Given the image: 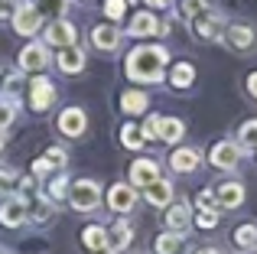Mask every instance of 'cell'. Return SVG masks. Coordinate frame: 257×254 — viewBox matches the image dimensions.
<instances>
[{"label": "cell", "mask_w": 257, "mask_h": 254, "mask_svg": "<svg viewBox=\"0 0 257 254\" xmlns=\"http://www.w3.org/2000/svg\"><path fill=\"white\" fill-rule=\"evenodd\" d=\"M163 65H166V49L163 46H137V49L127 56V75H131L134 82L153 85V82H160V75H163Z\"/></svg>", "instance_id": "1"}, {"label": "cell", "mask_w": 257, "mask_h": 254, "mask_svg": "<svg viewBox=\"0 0 257 254\" xmlns=\"http://www.w3.org/2000/svg\"><path fill=\"white\" fill-rule=\"evenodd\" d=\"M69 202L75 212H94L101 202V186L94 179H78L75 186L69 189Z\"/></svg>", "instance_id": "2"}, {"label": "cell", "mask_w": 257, "mask_h": 254, "mask_svg": "<svg viewBox=\"0 0 257 254\" xmlns=\"http://www.w3.org/2000/svg\"><path fill=\"white\" fill-rule=\"evenodd\" d=\"M39 26H43V17L36 13V7H33V4H23V7H17V10H13V30H17V33L33 36Z\"/></svg>", "instance_id": "3"}, {"label": "cell", "mask_w": 257, "mask_h": 254, "mask_svg": "<svg viewBox=\"0 0 257 254\" xmlns=\"http://www.w3.org/2000/svg\"><path fill=\"white\" fill-rule=\"evenodd\" d=\"M49 65V52H46V43H30L23 52H20V69L23 72H39Z\"/></svg>", "instance_id": "4"}, {"label": "cell", "mask_w": 257, "mask_h": 254, "mask_svg": "<svg viewBox=\"0 0 257 254\" xmlns=\"http://www.w3.org/2000/svg\"><path fill=\"white\" fill-rule=\"evenodd\" d=\"M241 160V150L238 144H228V140H221V144H215L212 150V166H218V170H234Z\"/></svg>", "instance_id": "5"}, {"label": "cell", "mask_w": 257, "mask_h": 254, "mask_svg": "<svg viewBox=\"0 0 257 254\" xmlns=\"http://www.w3.org/2000/svg\"><path fill=\"white\" fill-rule=\"evenodd\" d=\"M215 202H218V209H238L244 202V186L241 183H221L215 189Z\"/></svg>", "instance_id": "6"}, {"label": "cell", "mask_w": 257, "mask_h": 254, "mask_svg": "<svg viewBox=\"0 0 257 254\" xmlns=\"http://www.w3.org/2000/svg\"><path fill=\"white\" fill-rule=\"evenodd\" d=\"M0 222H4L7 228H20V225L26 222V199H7V202L0 205Z\"/></svg>", "instance_id": "7"}, {"label": "cell", "mask_w": 257, "mask_h": 254, "mask_svg": "<svg viewBox=\"0 0 257 254\" xmlns=\"http://www.w3.org/2000/svg\"><path fill=\"white\" fill-rule=\"evenodd\" d=\"M59 131L65 137H82L85 134V111L82 108H69L59 114Z\"/></svg>", "instance_id": "8"}, {"label": "cell", "mask_w": 257, "mask_h": 254, "mask_svg": "<svg viewBox=\"0 0 257 254\" xmlns=\"http://www.w3.org/2000/svg\"><path fill=\"white\" fill-rule=\"evenodd\" d=\"M127 33H131V36H153V33H166V26L160 23L153 13H137V17L131 20V26H127Z\"/></svg>", "instance_id": "9"}, {"label": "cell", "mask_w": 257, "mask_h": 254, "mask_svg": "<svg viewBox=\"0 0 257 254\" xmlns=\"http://www.w3.org/2000/svg\"><path fill=\"white\" fill-rule=\"evenodd\" d=\"M192 23H195V36L199 39H218L221 36V20L215 17V13H195L192 17Z\"/></svg>", "instance_id": "10"}, {"label": "cell", "mask_w": 257, "mask_h": 254, "mask_svg": "<svg viewBox=\"0 0 257 254\" xmlns=\"http://www.w3.org/2000/svg\"><path fill=\"white\" fill-rule=\"evenodd\" d=\"M75 36H78L75 26L65 23V20H56V23L46 30V43H49V46H72V43H75Z\"/></svg>", "instance_id": "11"}, {"label": "cell", "mask_w": 257, "mask_h": 254, "mask_svg": "<svg viewBox=\"0 0 257 254\" xmlns=\"http://www.w3.org/2000/svg\"><path fill=\"white\" fill-rule=\"evenodd\" d=\"M91 43L98 46V49L111 52V49H117V43H120V30H117V26H111V23H101V26H94V30H91Z\"/></svg>", "instance_id": "12"}, {"label": "cell", "mask_w": 257, "mask_h": 254, "mask_svg": "<svg viewBox=\"0 0 257 254\" xmlns=\"http://www.w3.org/2000/svg\"><path fill=\"white\" fill-rule=\"evenodd\" d=\"M153 179H160V166L153 163V160H137V163L131 166V183L134 186H150Z\"/></svg>", "instance_id": "13"}, {"label": "cell", "mask_w": 257, "mask_h": 254, "mask_svg": "<svg viewBox=\"0 0 257 254\" xmlns=\"http://www.w3.org/2000/svg\"><path fill=\"white\" fill-rule=\"evenodd\" d=\"M147 202L157 205V209L170 205V202H173V186L166 183V179H153V183L147 186Z\"/></svg>", "instance_id": "14"}, {"label": "cell", "mask_w": 257, "mask_h": 254, "mask_svg": "<svg viewBox=\"0 0 257 254\" xmlns=\"http://www.w3.org/2000/svg\"><path fill=\"white\" fill-rule=\"evenodd\" d=\"M107 202H111L114 212H131L134 202H137V192H134V186H114Z\"/></svg>", "instance_id": "15"}, {"label": "cell", "mask_w": 257, "mask_h": 254, "mask_svg": "<svg viewBox=\"0 0 257 254\" xmlns=\"http://www.w3.org/2000/svg\"><path fill=\"white\" fill-rule=\"evenodd\" d=\"M52 101H56V88H52L46 78H36V82H33V108L46 111Z\"/></svg>", "instance_id": "16"}, {"label": "cell", "mask_w": 257, "mask_h": 254, "mask_svg": "<svg viewBox=\"0 0 257 254\" xmlns=\"http://www.w3.org/2000/svg\"><path fill=\"white\" fill-rule=\"evenodd\" d=\"M59 69L62 72H82L85 69V52L75 49V46H62V52H59Z\"/></svg>", "instance_id": "17"}, {"label": "cell", "mask_w": 257, "mask_h": 254, "mask_svg": "<svg viewBox=\"0 0 257 254\" xmlns=\"http://www.w3.org/2000/svg\"><path fill=\"white\" fill-rule=\"evenodd\" d=\"M131 241H134V228H131V225H124V222H117V225L111 228V235H107V248H111L114 254L124 251Z\"/></svg>", "instance_id": "18"}, {"label": "cell", "mask_w": 257, "mask_h": 254, "mask_svg": "<svg viewBox=\"0 0 257 254\" xmlns=\"http://www.w3.org/2000/svg\"><path fill=\"white\" fill-rule=\"evenodd\" d=\"M170 166H173L176 173H189V170L199 166V153H195L192 147H182V150H176L173 157H170Z\"/></svg>", "instance_id": "19"}, {"label": "cell", "mask_w": 257, "mask_h": 254, "mask_svg": "<svg viewBox=\"0 0 257 254\" xmlns=\"http://www.w3.org/2000/svg\"><path fill=\"white\" fill-rule=\"evenodd\" d=\"M166 225L173 231H186L189 228V205L186 202H176L170 212H166Z\"/></svg>", "instance_id": "20"}, {"label": "cell", "mask_w": 257, "mask_h": 254, "mask_svg": "<svg viewBox=\"0 0 257 254\" xmlns=\"http://www.w3.org/2000/svg\"><path fill=\"white\" fill-rule=\"evenodd\" d=\"M228 43H231L234 49H247V46H254V30L244 26V23L231 26V30H228Z\"/></svg>", "instance_id": "21"}, {"label": "cell", "mask_w": 257, "mask_h": 254, "mask_svg": "<svg viewBox=\"0 0 257 254\" xmlns=\"http://www.w3.org/2000/svg\"><path fill=\"white\" fill-rule=\"evenodd\" d=\"M160 140H166V144H176V140L182 137V121H176V117H160V131H157Z\"/></svg>", "instance_id": "22"}, {"label": "cell", "mask_w": 257, "mask_h": 254, "mask_svg": "<svg viewBox=\"0 0 257 254\" xmlns=\"http://www.w3.org/2000/svg\"><path fill=\"white\" fill-rule=\"evenodd\" d=\"M147 95L144 91H124V98H120V108L127 111V114H140V111H147Z\"/></svg>", "instance_id": "23"}, {"label": "cell", "mask_w": 257, "mask_h": 254, "mask_svg": "<svg viewBox=\"0 0 257 254\" xmlns=\"http://www.w3.org/2000/svg\"><path fill=\"white\" fill-rule=\"evenodd\" d=\"M157 254H182V235H179V231L160 235L157 238Z\"/></svg>", "instance_id": "24"}, {"label": "cell", "mask_w": 257, "mask_h": 254, "mask_svg": "<svg viewBox=\"0 0 257 254\" xmlns=\"http://www.w3.org/2000/svg\"><path fill=\"white\" fill-rule=\"evenodd\" d=\"M192 78H195V69L189 62H179V65H173V75H170V82L176 85V88H189L192 85Z\"/></svg>", "instance_id": "25"}, {"label": "cell", "mask_w": 257, "mask_h": 254, "mask_svg": "<svg viewBox=\"0 0 257 254\" xmlns=\"http://www.w3.org/2000/svg\"><path fill=\"white\" fill-rule=\"evenodd\" d=\"M82 238H85V244H88L91 251H101V248H107V231L101 228V225H88Z\"/></svg>", "instance_id": "26"}, {"label": "cell", "mask_w": 257, "mask_h": 254, "mask_svg": "<svg viewBox=\"0 0 257 254\" xmlns=\"http://www.w3.org/2000/svg\"><path fill=\"white\" fill-rule=\"evenodd\" d=\"M36 13L39 17H59V13H65V7H69V0H36Z\"/></svg>", "instance_id": "27"}, {"label": "cell", "mask_w": 257, "mask_h": 254, "mask_svg": "<svg viewBox=\"0 0 257 254\" xmlns=\"http://www.w3.org/2000/svg\"><path fill=\"white\" fill-rule=\"evenodd\" d=\"M234 241H238V248H251V244H257V225H241V228L234 231Z\"/></svg>", "instance_id": "28"}, {"label": "cell", "mask_w": 257, "mask_h": 254, "mask_svg": "<svg viewBox=\"0 0 257 254\" xmlns=\"http://www.w3.org/2000/svg\"><path fill=\"white\" fill-rule=\"evenodd\" d=\"M120 140H124V147L137 150V147L144 144V134H140V127H134V124H124V131H120Z\"/></svg>", "instance_id": "29"}, {"label": "cell", "mask_w": 257, "mask_h": 254, "mask_svg": "<svg viewBox=\"0 0 257 254\" xmlns=\"http://www.w3.org/2000/svg\"><path fill=\"white\" fill-rule=\"evenodd\" d=\"M241 144H244L247 150H257V121H247L241 127Z\"/></svg>", "instance_id": "30"}, {"label": "cell", "mask_w": 257, "mask_h": 254, "mask_svg": "<svg viewBox=\"0 0 257 254\" xmlns=\"http://www.w3.org/2000/svg\"><path fill=\"white\" fill-rule=\"evenodd\" d=\"M43 163L49 166V170H59V166H65V150H59V147H52V150H46Z\"/></svg>", "instance_id": "31"}, {"label": "cell", "mask_w": 257, "mask_h": 254, "mask_svg": "<svg viewBox=\"0 0 257 254\" xmlns=\"http://www.w3.org/2000/svg\"><path fill=\"white\" fill-rule=\"evenodd\" d=\"M218 225V209H202L199 212V228H215Z\"/></svg>", "instance_id": "32"}, {"label": "cell", "mask_w": 257, "mask_h": 254, "mask_svg": "<svg viewBox=\"0 0 257 254\" xmlns=\"http://www.w3.org/2000/svg\"><path fill=\"white\" fill-rule=\"evenodd\" d=\"M13 117H17V108H13L10 101H0V131L13 124Z\"/></svg>", "instance_id": "33"}, {"label": "cell", "mask_w": 257, "mask_h": 254, "mask_svg": "<svg viewBox=\"0 0 257 254\" xmlns=\"http://www.w3.org/2000/svg\"><path fill=\"white\" fill-rule=\"evenodd\" d=\"M124 7H127V0H107V4H104V13L111 20H120V17H124Z\"/></svg>", "instance_id": "34"}, {"label": "cell", "mask_w": 257, "mask_h": 254, "mask_svg": "<svg viewBox=\"0 0 257 254\" xmlns=\"http://www.w3.org/2000/svg\"><path fill=\"white\" fill-rule=\"evenodd\" d=\"M195 205H199V209H218V202H215V192H212V189H202L199 199H195ZM218 212H221V209H218Z\"/></svg>", "instance_id": "35"}, {"label": "cell", "mask_w": 257, "mask_h": 254, "mask_svg": "<svg viewBox=\"0 0 257 254\" xmlns=\"http://www.w3.org/2000/svg\"><path fill=\"white\" fill-rule=\"evenodd\" d=\"M205 10V0H182V17H195Z\"/></svg>", "instance_id": "36"}, {"label": "cell", "mask_w": 257, "mask_h": 254, "mask_svg": "<svg viewBox=\"0 0 257 254\" xmlns=\"http://www.w3.org/2000/svg\"><path fill=\"white\" fill-rule=\"evenodd\" d=\"M157 131H160V117L150 114V117L144 121V127H140V134H144V137H157Z\"/></svg>", "instance_id": "37"}, {"label": "cell", "mask_w": 257, "mask_h": 254, "mask_svg": "<svg viewBox=\"0 0 257 254\" xmlns=\"http://www.w3.org/2000/svg\"><path fill=\"white\" fill-rule=\"evenodd\" d=\"M65 183H69L65 176L52 179V186H49V196H52V199H62V196H65Z\"/></svg>", "instance_id": "38"}, {"label": "cell", "mask_w": 257, "mask_h": 254, "mask_svg": "<svg viewBox=\"0 0 257 254\" xmlns=\"http://www.w3.org/2000/svg\"><path fill=\"white\" fill-rule=\"evenodd\" d=\"M20 179H17V173H10V170H0V189H13Z\"/></svg>", "instance_id": "39"}, {"label": "cell", "mask_w": 257, "mask_h": 254, "mask_svg": "<svg viewBox=\"0 0 257 254\" xmlns=\"http://www.w3.org/2000/svg\"><path fill=\"white\" fill-rule=\"evenodd\" d=\"M33 218H36V222H46V218H52V205L43 202V205L36 209V215H33Z\"/></svg>", "instance_id": "40"}, {"label": "cell", "mask_w": 257, "mask_h": 254, "mask_svg": "<svg viewBox=\"0 0 257 254\" xmlns=\"http://www.w3.org/2000/svg\"><path fill=\"white\" fill-rule=\"evenodd\" d=\"M4 88L10 91V95H17L20 91V75H7V82H4Z\"/></svg>", "instance_id": "41"}, {"label": "cell", "mask_w": 257, "mask_h": 254, "mask_svg": "<svg viewBox=\"0 0 257 254\" xmlns=\"http://www.w3.org/2000/svg\"><path fill=\"white\" fill-rule=\"evenodd\" d=\"M17 7H13V0H0V17H7V13H13Z\"/></svg>", "instance_id": "42"}, {"label": "cell", "mask_w": 257, "mask_h": 254, "mask_svg": "<svg viewBox=\"0 0 257 254\" xmlns=\"http://www.w3.org/2000/svg\"><path fill=\"white\" fill-rule=\"evenodd\" d=\"M247 91L257 98V72H254V75H247Z\"/></svg>", "instance_id": "43"}, {"label": "cell", "mask_w": 257, "mask_h": 254, "mask_svg": "<svg viewBox=\"0 0 257 254\" xmlns=\"http://www.w3.org/2000/svg\"><path fill=\"white\" fill-rule=\"evenodd\" d=\"M147 4H150V7H166L170 0H147Z\"/></svg>", "instance_id": "44"}, {"label": "cell", "mask_w": 257, "mask_h": 254, "mask_svg": "<svg viewBox=\"0 0 257 254\" xmlns=\"http://www.w3.org/2000/svg\"><path fill=\"white\" fill-rule=\"evenodd\" d=\"M91 254H114L111 248H101V251H91Z\"/></svg>", "instance_id": "45"}, {"label": "cell", "mask_w": 257, "mask_h": 254, "mask_svg": "<svg viewBox=\"0 0 257 254\" xmlns=\"http://www.w3.org/2000/svg\"><path fill=\"white\" fill-rule=\"evenodd\" d=\"M199 254H218V251H212V248H208V251H199Z\"/></svg>", "instance_id": "46"}, {"label": "cell", "mask_w": 257, "mask_h": 254, "mask_svg": "<svg viewBox=\"0 0 257 254\" xmlns=\"http://www.w3.org/2000/svg\"><path fill=\"white\" fill-rule=\"evenodd\" d=\"M0 150H4V137H0Z\"/></svg>", "instance_id": "47"}, {"label": "cell", "mask_w": 257, "mask_h": 254, "mask_svg": "<svg viewBox=\"0 0 257 254\" xmlns=\"http://www.w3.org/2000/svg\"><path fill=\"white\" fill-rule=\"evenodd\" d=\"M0 254H10V251H4V248H0Z\"/></svg>", "instance_id": "48"}, {"label": "cell", "mask_w": 257, "mask_h": 254, "mask_svg": "<svg viewBox=\"0 0 257 254\" xmlns=\"http://www.w3.org/2000/svg\"><path fill=\"white\" fill-rule=\"evenodd\" d=\"M0 78H4V72H0Z\"/></svg>", "instance_id": "49"}]
</instances>
